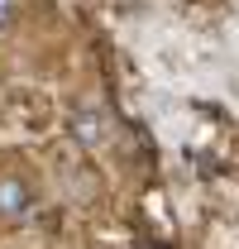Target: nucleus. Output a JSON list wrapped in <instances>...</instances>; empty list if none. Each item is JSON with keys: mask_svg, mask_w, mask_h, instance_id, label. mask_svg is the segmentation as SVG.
Returning <instances> with one entry per match:
<instances>
[{"mask_svg": "<svg viewBox=\"0 0 239 249\" xmlns=\"http://www.w3.org/2000/svg\"><path fill=\"white\" fill-rule=\"evenodd\" d=\"M72 134H77L86 149H101V144H110V115H105L101 106H82V110L72 115Z\"/></svg>", "mask_w": 239, "mask_h": 249, "instance_id": "nucleus-1", "label": "nucleus"}, {"mask_svg": "<svg viewBox=\"0 0 239 249\" xmlns=\"http://www.w3.org/2000/svg\"><path fill=\"white\" fill-rule=\"evenodd\" d=\"M15 24V0H0V29Z\"/></svg>", "mask_w": 239, "mask_h": 249, "instance_id": "nucleus-3", "label": "nucleus"}, {"mask_svg": "<svg viewBox=\"0 0 239 249\" xmlns=\"http://www.w3.org/2000/svg\"><path fill=\"white\" fill-rule=\"evenodd\" d=\"M34 206V192L19 178H0V220H24Z\"/></svg>", "mask_w": 239, "mask_h": 249, "instance_id": "nucleus-2", "label": "nucleus"}]
</instances>
